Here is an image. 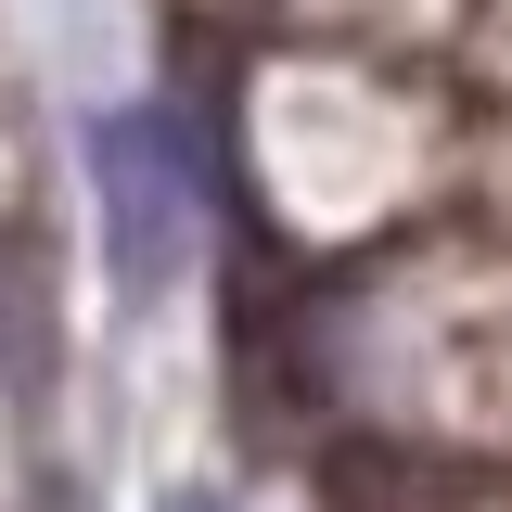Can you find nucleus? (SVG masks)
<instances>
[{
    "instance_id": "nucleus-1",
    "label": "nucleus",
    "mask_w": 512,
    "mask_h": 512,
    "mask_svg": "<svg viewBox=\"0 0 512 512\" xmlns=\"http://www.w3.org/2000/svg\"><path fill=\"white\" fill-rule=\"evenodd\" d=\"M167 512H218V500H167Z\"/></svg>"
}]
</instances>
